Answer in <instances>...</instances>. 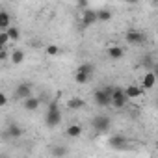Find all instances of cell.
<instances>
[{
    "instance_id": "1",
    "label": "cell",
    "mask_w": 158,
    "mask_h": 158,
    "mask_svg": "<svg viewBox=\"0 0 158 158\" xmlns=\"http://www.w3.org/2000/svg\"><path fill=\"white\" fill-rule=\"evenodd\" d=\"M114 86H104V88H99L95 89L93 93V99H95V104L99 108H106V106H112V95H114Z\"/></svg>"
},
{
    "instance_id": "2",
    "label": "cell",
    "mask_w": 158,
    "mask_h": 158,
    "mask_svg": "<svg viewBox=\"0 0 158 158\" xmlns=\"http://www.w3.org/2000/svg\"><path fill=\"white\" fill-rule=\"evenodd\" d=\"M93 73H95V67L91 63L78 65V69L74 71V82L76 84H88L91 78H93Z\"/></svg>"
},
{
    "instance_id": "3",
    "label": "cell",
    "mask_w": 158,
    "mask_h": 158,
    "mask_svg": "<svg viewBox=\"0 0 158 158\" xmlns=\"http://www.w3.org/2000/svg\"><path fill=\"white\" fill-rule=\"evenodd\" d=\"M45 123L48 128H54L61 123V112H60V106L56 101H52L48 104V110H47V115H45Z\"/></svg>"
},
{
    "instance_id": "4",
    "label": "cell",
    "mask_w": 158,
    "mask_h": 158,
    "mask_svg": "<svg viewBox=\"0 0 158 158\" xmlns=\"http://www.w3.org/2000/svg\"><path fill=\"white\" fill-rule=\"evenodd\" d=\"M91 127L99 134H108L110 132V127H112V119L106 117V115H95L93 121H91Z\"/></svg>"
},
{
    "instance_id": "5",
    "label": "cell",
    "mask_w": 158,
    "mask_h": 158,
    "mask_svg": "<svg viewBox=\"0 0 158 158\" xmlns=\"http://www.w3.org/2000/svg\"><path fill=\"white\" fill-rule=\"evenodd\" d=\"M125 41L128 43V45H136V47H139V45H143L145 43V34L141 32V30H127L125 32Z\"/></svg>"
},
{
    "instance_id": "6",
    "label": "cell",
    "mask_w": 158,
    "mask_h": 158,
    "mask_svg": "<svg viewBox=\"0 0 158 158\" xmlns=\"http://www.w3.org/2000/svg\"><path fill=\"white\" fill-rule=\"evenodd\" d=\"M127 102H128V97L125 93V88H115L114 95H112V106L123 108V106H127Z\"/></svg>"
},
{
    "instance_id": "7",
    "label": "cell",
    "mask_w": 158,
    "mask_h": 158,
    "mask_svg": "<svg viewBox=\"0 0 158 158\" xmlns=\"http://www.w3.org/2000/svg\"><path fill=\"white\" fill-rule=\"evenodd\" d=\"M15 95H17L19 99H23V101L34 97V95H32V84H28V82H21V84L15 88Z\"/></svg>"
},
{
    "instance_id": "8",
    "label": "cell",
    "mask_w": 158,
    "mask_h": 158,
    "mask_svg": "<svg viewBox=\"0 0 158 158\" xmlns=\"http://www.w3.org/2000/svg\"><path fill=\"white\" fill-rule=\"evenodd\" d=\"M106 54H108V58H110V60L117 61V60H121V58L125 56V50H123L119 45H108V48H106Z\"/></svg>"
},
{
    "instance_id": "9",
    "label": "cell",
    "mask_w": 158,
    "mask_h": 158,
    "mask_svg": "<svg viewBox=\"0 0 158 158\" xmlns=\"http://www.w3.org/2000/svg\"><path fill=\"white\" fill-rule=\"evenodd\" d=\"M108 145H110L112 149L123 151V149L127 147V139H125L123 136H119V134H114V136H110V139H108Z\"/></svg>"
},
{
    "instance_id": "10",
    "label": "cell",
    "mask_w": 158,
    "mask_h": 158,
    "mask_svg": "<svg viewBox=\"0 0 158 158\" xmlns=\"http://www.w3.org/2000/svg\"><path fill=\"white\" fill-rule=\"evenodd\" d=\"M143 91H145V89H143L141 86H136V84H130V86L125 88V93H127L128 101H130V99H138V97H141Z\"/></svg>"
},
{
    "instance_id": "11",
    "label": "cell",
    "mask_w": 158,
    "mask_h": 158,
    "mask_svg": "<svg viewBox=\"0 0 158 158\" xmlns=\"http://www.w3.org/2000/svg\"><path fill=\"white\" fill-rule=\"evenodd\" d=\"M4 136H6V138H11V139H17V138L23 136V128H21L19 125L11 123V125H8V128L4 130Z\"/></svg>"
},
{
    "instance_id": "12",
    "label": "cell",
    "mask_w": 158,
    "mask_h": 158,
    "mask_svg": "<svg viewBox=\"0 0 158 158\" xmlns=\"http://www.w3.org/2000/svg\"><path fill=\"white\" fill-rule=\"evenodd\" d=\"M99 19H97V11L95 10H86L84 13H82V24L84 26H91V24H95Z\"/></svg>"
},
{
    "instance_id": "13",
    "label": "cell",
    "mask_w": 158,
    "mask_h": 158,
    "mask_svg": "<svg viewBox=\"0 0 158 158\" xmlns=\"http://www.w3.org/2000/svg\"><path fill=\"white\" fill-rule=\"evenodd\" d=\"M10 24H11V15L6 10H0V30H2V32L10 30L11 28Z\"/></svg>"
},
{
    "instance_id": "14",
    "label": "cell",
    "mask_w": 158,
    "mask_h": 158,
    "mask_svg": "<svg viewBox=\"0 0 158 158\" xmlns=\"http://www.w3.org/2000/svg\"><path fill=\"white\" fill-rule=\"evenodd\" d=\"M65 136L67 138H80L82 136V127L78 125V123H73L65 128Z\"/></svg>"
},
{
    "instance_id": "15",
    "label": "cell",
    "mask_w": 158,
    "mask_h": 158,
    "mask_svg": "<svg viewBox=\"0 0 158 158\" xmlns=\"http://www.w3.org/2000/svg\"><path fill=\"white\" fill-rule=\"evenodd\" d=\"M154 84H156V76H154V73L151 71V73H147V74L143 76V80H141V88H143V89H152V88H154Z\"/></svg>"
},
{
    "instance_id": "16",
    "label": "cell",
    "mask_w": 158,
    "mask_h": 158,
    "mask_svg": "<svg viewBox=\"0 0 158 158\" xmlns=\"http://www.w3.org/2000/svg\"><path fill=\"white\" fill-rule=\"evenodd\" d=\"M84 104H86V101L80 99V97H71L67 101V108L69 110H80V108H84Z\"/></svg>"
},
{
    "instance_id": "17",
    "label": "cell",
    "mask_w": 158,
    "mask_h": 158,
    "mask_svg": "<svg viewBox=\"0 0 158 158\" xmlns=\"http://www.w3.org/2000/svg\"><path fill=\"white\" fill-rule=\"evenodd\" d=\"M39 104H41V101H39L37 97H30V99H26V101H24L23 108H24V110H28V112H34V110H37V108H39Z\"/></svg>"
},
{
    "instance_id": "18",
    "label": "cell",
    "mask_w": 158,
    "mask_h": 158,
    "mask_svg": "<svg viewBox=\"0 0 158 158\" xmlns=\"http://www.w3.org/2000/svg\"><path fill=\"white\" fill-rule=\"evenodd\" d=\"M23 61H24V50H21V48H15V50L11 52V63L19 65V63H23Z\"/></svg>"
},
{
    "instance_id": "19",
    "label": "cell",
    "mask_w": 158,
    "mask_h": 158,
    "mask_svg": "<svg viewBox=\"0 0 158 158\" xmlns=\"http://www.w3.org/2000/svg\"><path fill=\"white\" fill-rule=\"evenodd\" d=\"M50 152H52V156H56V158H63V156L67 154V147H63V145H54Z\"/></svg>"
},
{
    "instance_id": "20",
    "label": "cell",
    "mask_w": 158,
    "mask_h": 158,
    "mask_svg": "<svg viewBox=\"0 0 158 158\" xmlns=\"http://www.w3.org/2000/svg\"><path fill=\"white\" fill-rule=\"evenodd\" d=\"M45 52H47V56L54 58V56H60V52H61V50H60V47H58V45H52V43H50V45H47V47H45Z\"/></svg>"
},
{
    "instance_id": "21",
    "label": "cell",
    "mask_w": 158,
    "mask_h": 158,
    "mask_svg": "<svg viewBox=\"0 0 158 158\" xmlns=\"http://www.w3.org/2000/svg\"><path fill=\"white\" fill-rule=\"evenodd\" d=\"M6 32H8V35H10V39H11V41H15V43H17V41L21 39V30H19L17 26H11V28H10V30H6Z\"/></svg>"
},
{
    "instance_id": "22",
    "label": "cell",
    "mask_w": 158,
    "mask_h": 158,
    "mask_svg": "<svg viewBox=\"0 0 158 158\" xmlns=\"http://www.w3.org/2000/svg\"><path fill=\"white\" fill-rule=\"evenodd\" d=\"M97 19L99 21H110L112 19V11L110 10H99L97 11Z\"/></svg>"
},
{
    "instance_id": "23",
    "label": "cell",
    "mask_w": 158,
    "mask_h": 158,
    "mask_svg": "<svg viewBox=\"0 0 158 158\" xmlns=\"http://www.w3.org/2000/svg\"><path fill=\"white\" fill-rule=\"evenodd\" d=\"M10 41H11V39H10V35H8V32H0V48H6Z\"/></svg>"
},
{
    "instance_id": "24",
    "label": "cell",
    "mask_w": 158,
    "mask_h": 158,
    "mask_svg": "<svg viewBox=\"0 0 158 158\" xmlns=\"http://www.w3.org/2000/svg\"><path fill=\"white\" fill-rule=\"evenodd\" d=\"M8 104V95L2 91V93H0V106H6Z\"/></svg>"
},
{
    "instance_id": "25",
    "label": "cell",
    "mask_w": 158,
    "mask_h": 158,
    "mask_svg": "<svg viewBox=\"0 0 158 158\" xmlns=\"http://www.w3.org/2000/svg\"><path fill=\"white\" fill-rule=\"evenodd\" d=\"M8 58H11V54H8L6 48H0V60H8Z\"/></svg>"
},
{
    "instance_id": "26",
    "label": "cell",
    "mask_w": 158,
    "mask_h": 158,
    "mask_svg": "<svg viewBox=\"0 0 158 158\" xmlns=\"http://www.w3.org/2000/svg\"><path fill=\"white\" fill-rule=\"evenodd\" d=\"M152 73H154V76H156V80H158V65L154 67V71H152Z\"/></svg>"
}]
</instances>
